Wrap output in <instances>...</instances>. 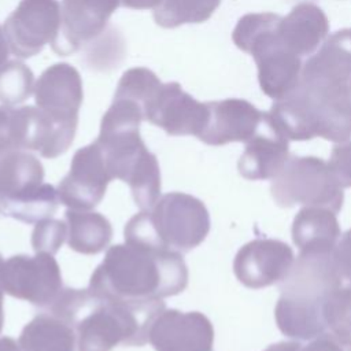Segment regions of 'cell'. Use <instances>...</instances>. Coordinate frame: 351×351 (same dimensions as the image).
Here are the masks:
<instances>
[{"instance_id": "cell-1", "label": "cell", "mask_w": 351, "mask_h": 351, "mask_svg": "<svg viewBox=\"0 0 351 351\" xmlns=\"http://www.w3.org/2000/svg\"><path fill=\"white\" fill-rule=\"evenodd\" d=\"M165 308L162 299H110L89 288H63L51 306L52 314L75 330L77 351H111L119 344L141 347L148 341L154 319Z\"/></svg>"}, {"instance_id": "cell-2", "label": "cell", "mask_w": 351, "mask_h": 351, "mask_svg": "<svg viewBox=\"0 0 351 351\" xmlns=\"http://www.w3.org/2000/svg\"><path fill=\"white\" fill-rule=\"evenodd\" d=\"M188 267L178 251L137 243L111 245L90 276L89 289L119 300H156L181 293Z\"/></svg>"}, {"instance_id": "cell-3", "label": "cell", "mask_w": 351, "mask_h": 351, "mask_svg": "<svg viewBox=\"0 0 351 351\" xmlns=\"http://www.w3.org/2000/svg\"><path fill=\"white\" fill-rule=\"evenodd\" d=\"M143 119V106L136 99L114 93L95 141L104 155L112 178L122 180L130 186L140 210H149L160 197L162 184L158 159L140 136Z\"/></svg>"}, {"instance_id": "cell-4", "label": "cell", "mask_w": 351, "mask_h": 351, "mask_svg": "<svg viewBox=\"0 0 351 351\" xmlns=\"http://www.w3.org/2000/svg\"><path fill=\"white\" fill-rule=\"evenodd\" d=\"M341 280L333 254L299 252L287 277L278 282L281 295L274 308L278 329L299 341L325 332L324 303L341 287Z\"/></svg>"}, {"instance_id": "cell-5", "label": "cell", "mask_w": 351, "mask_h": 351, "mask_svg": "<svg viewBox=\"0 0 351 351\" xmlns=\"http://www.w3.org/2000/svg\"><path fill=\"white\" fill-rule=\"evenodd\" d=\"M278 130L295 141L322 137L343 143L351 137V90H333L299 82L270 107Z\"/></svg>"}, {"instance_id": "cell-6", "label": "cell", "mask_w": 351, "mask_h": 351, "mask_svg": "<svg viewBox=\"0 0 351 351\" xmlns=\"http://www.w3.org/2000/svg\"><path fill=\"white\" fill-rule=\"evenodd\" d=\"M210 232V214L204 203L184 192L160 196L149 210H141L125 225V241L148 247L189 252Z\"/></svg>"}, {"instance_id": "cell-7", "label": "cell", "mask_w": 351, "mask_h": 351, "mask_svg": "<svg viewBox=\"0 0 351 351\" xmlns=\"http://www.w3.org/2000/svg\"><path fill=\"white\" fill-rule=\"evenodd\" d=\"M281 16L273 12L245 14L233 29L234 45L252 56L262 92L280 100L296 88L302 58L287 48L280 36Z\"/></svg>"}, {"instance_id": "cell-8", "label": "cell", "mask_w": 351, "mask_h": 351, "mask_svg": "<svg viewBox=\"0 0 351 351\" xmlns=\"http://www.w3.org/2000/svg\"><path fill=\"white\" fill-rule=\"evenodd\" d=\"M271 197L280 207L317 206L339 213L343 189L335 181L328 163L317 156H289L270 185Z\"/></svg>"}, {"instance_id": "cell-9", "label": "cell", "mask_w": 351, "mask_h": 351, "mask_svg": "<svg viewBox=\"0 0 351 351\" xmlns=\"http://www.w3.org/2000/svg\"><path fill=\"white\" fill-rule=\"evenodd\" d=\"M7 295L34 306H52L63 289L60 267L52 254H19L4 262L1 276Z\"/></svg>"}, {"instance_id": "cell-10", "label": "cell", "mask_w": 351, "mask_h": 351, "mask_svg": "<svg viewBox=\"0 0 351 351\" xmlns=\"http://www.w3.org/2000/svg\"><path fill=\"white\" fill-rule=\"evenodd\" d=\"M60 22L58 0H21L4 21L3 32L10 51L16 58L27 59L56 40Z\"/></svg>"}, {"instance_id": "cell-11", "label": "cell", "mask_w": 351, "mask_h": 351, "mask_svg": "<svg viewBox=\"0 0 351 351\" xmlns=\"http://www.w3.org/2000/svg\"><path fill=\"white\" fill-rule=\"evenodd\" d=\"M144 119L170 136H199L207 121V104L186 93L178 82H159L143 101Z\"/></svg>"}, {"instance_id": "cell-12", "label": "cell", "mask_w": 351, "mask_h": 351, "mask_svg": "<svg viewBox=\"0 0 351 351\" xmlns=\"http://www.w3.org/2000/svg\"><path fill=\"white\" fill-rule=\"evenodd\" d=\"M84 90L78 70L69 63L45 69L34 84L36 107L56 126L75 134Z\"/></svg>"}, {"instance_id": "cell-13", "label": "cell", "mask_w": 351, "mask_h": 351, "mask_svg": "<svg viewBox=\"0 0 351 351\" xmlns=\"http://www.w3.org/2000/svg\"><path fill=\"white\" fill-rule=\"evenodd\" d=\"M111 180L104 155L93 141L73 155L70 170L58 185L60 203L73 210H92L103 200Z\"/></svg>"}, {"instance_id": "cell-14", "label": "cell", "mask_w": 351, "mask_h": 351, "mask_svg": "<svg viewBox=\"0 0 351 351\" xmlns=\"http://www.w3.org/2000/svg\"><path fill=\"white\" fill-rule=\"evenodd\" d=\"M121 7L119 0H62V22L53 52L67 56L104 33L110 16Z\"/></svg>"}, {"instance_id": "cell-15", "label": "cell", "mask_w": 351, "mask_h": 351, "mask_svg": "<svg viewBox=\"0 0 351 351\" xmlns=\"http://www.w3.org/2000/svg\"><path fill=\"white\" fill-rule=\"evenodd\" d=\"M293 261V251L287 243L274 239H255L237 251L233 271L244 287L261 289L281 282Z\"/></svg>"}, {"instance_id": "cell-16", "label": "cell", "mask_w": 351, "mask_h": 351, "mask_svg": "<svg viewBox=\"0 0 351 351\" xmlns=\"http://www.w3.org/2000/svg\"><path fill=\"white\" fill-rule=\"evenodd\" d=\"M148 341L155 351H211L214 328L203 313L165 308L154 319Z\"/></svg>"}, {"instance_id": "cell-17", "label": "cell", "mask_w": 351, "mask_h": 351, "mask_svg": "<svg viewBox=\"0 0 351 351\" xmlns=\"http://www.w3.org/2000/svg\"><path fill=\"white\" fill-rule=\"evenodd\" d=\"M206 104L207 121L197 138L208 145L247 143L265 118V112L244 99H225Z\"/></svg>"}, {"instance_id": "cell-18", "label": "cell", "mask_w": 351, "mask_h": 351, "mask_svg": "<svg viewBox=\"0 0 351 351\" xmlns=\"http://www.w3.org/2000/svg\"><path fill=\"white\" fill-rule=\"evenodd\" d=\"M302 82L333 89L351 85V29L335 32L302 66Z\"/></svg>"}, {"instance_id": "cell-19", "label": "cell", "mask_w": 351, "mask_h": 351, "mask_svg": "<svg viewBox=\"0 0 351 351\" xmlns=\"http://www.w3.org/2000/svg\"><path fill=\"white\" fill-rule=\"evenodd\" d=\"M288 141L265 112L258 132L245 143L237 163L239 173L247 180H273L291 156Z\"/></svg>"}, {"instance_id": "cell-20", "label": "cell", "mask_w": 351, "mask_h": 351, "mask_svg": "<svg viewBox=\"0 0 351 351\" xmlns=\"http://www.w3.org/2000/svg\"><path fill=\"white\" fill-rule=\"evenodd\" d=\"M278 30L289 51L299 58L311 56L326 40L329 21L318 5L299 3L287 16H281Z\"/></svg>"}, {"instance_id": "cell-21", "label": "cell", "mask_w": 351, "mask_h": 351, "mask_svg": "<svg viewBox=\"0 0 351 351\" xmlns=\"http://www.w3.org/2000/svg\"><path fill=\"white\" fill-rule=\"evenodd\" d=\"M340 239L336 213L325 207L304 206L292 222V240L299 252L333 254Z\"/></svg>"}, {"instance_id": "cell-22", "label": "cell", "mask_w": 351, "mask_h": 351, "mask_svg": "<svg viewBox=\"0 0 351 351\" xmlns=\"http://www.w3.org/2000/svg\"><path fill=\"white\" fill-rule=\"evenodd\" d=\"M43 181L44 167L34 155L25 149L0 155V214H4L11 202Z\"/></svg>"}, {"instance_id": "cell-23", "label": "cell", "mask_w": 351, "mask_h": 351, "mask_svg": "<svg viewBox=\"0 0 351 351\" xmlns=\"http://www.w3.org/2000/svg\"><path fill=\"white\" fill-rule=\"evenodd\" d=\"M67 244L80 254L95 255L101 252L112 239V226L100 213L90 210L67 208Z\"/></svg>"}, {"instance_id": "cell-24", "label": "cell", "mask_w": 351, "mask_h": 351, "mask_svg": "<svg viewBox=\"0 0 351 351\" xmlns=\"http://www.w3.org/2000/svg\"><path fill=\"white\" fill-rule=\"evenodd\" d=\"M23 351H74L77 335L55 314H38L29 321L18 340Z\"/></svg>"}, {"instance_id": "cell-25", "label": "cell", "mask_w": 351, "mask_h": 351, "mask_svg": "<svg viewBox=\"0 0 351 351\" xmlns=\"http://www.w3.org/2000/svg\"><path fill=\"white\" fill-rule=\"evenodd\" d=\"M60 199L58 195V189L47 182L27 191L14 202H11L4 214L14 219L26 222V223H37L40 221L52 218L59 207Z\"/></svg>"}, {"instance_id": "cell-26", "label": "cell", "mask_w": 351, "mask_h": 351, "mask_svg": "<svg viewBox=\"0 0 351 351\" xmlns=\"http://www.w3.org/2000/svg\"><path fill=\"white\" fill-rule=\"evenodd\" d=\"M221 0H162L154 8L156 25L173 29L184 23H202L210 19Z\"/></svg>"}, {"instance_id": "cell-27", "label": "cell", "mask_w": 351, "mask_h": 351, "mask_svg": "<svg viewBox=\"0 0 351 351\" xmlns=\"http://www.w3.org/2000/svg\"><path fill=\"white\" fill-rule=\"evenodd\" d=\"M34 92L33 71L19 60H10L0 66V101L4 106L23 103Z\"/></svg>"}, {"instance_id": "cell-28", "label": "cell", "mask_w": 351, "mask_h": 351, "mask_svg": "<svg viewBox=\"0 0 351 351\" xmlns=\"http://www.w3.org/2000/svg\"><path fill=\"white\" fill-rule=\"evenodd\" d=\"M29 122L30 106L19 108L0 106V155L15 149H27Z\"/></svg>"}, {"instance_id": "cell-29", "label": "cell", "mask_w": 351, "mask_h": 351, "mask_svg": "<svg viewBox=\"0 0 351 351\" xmlns=\"http://www.w3.org/2000/svg\"><path fill=\"white\" fill-rule=\"evenodd\" d=\"M322 311L329 330L351 335V285L332 292L325 300Z\"/></svg>"}, {"instance_id": "cell-30", "label": "cell", "mask_w": 351, "mask_h": 351, "mask_svg": "<svg viewBox=\"0 0 351 351\" xmlns=\"http://www.w3.org/2000/svg\"><path fill=\"white\" fill-rule=\"evenodd\" d=\"M67 237V222L48 218L36 223L32 233L34 252L56 254Z\"/></svg>"}, {"instance_id": "cell-31", "label": "cell", "mask_w": 351, "mask_h": 351, "mask_svg": "<svg viewBox=\"0 0 351 351\" xmlns=\"http://www.w3.org/2000/svg\"><path fill=\"white\" fill-rule=\"evenodd\" d=\"M328 167L341 189L351 188V140L333 145Z\"/></svg>"}, {"instance_id": "cell-32", "label": "cell", "mask_w": 351, "mask_h": 351, "mask_svg": "<svg viewBox=\"0 0 351 351\" xmlns=\"http://www.w3.org/2000/svg\"><path fill=\"white\" fill-rule=\"evenodd\" d=\"M300 351H351V335L325 330L306 346L302 344Z\"/></svg>"}, {"instance_id": "cell-33", "label": "cell", "mask_w": 351, "mask_h": 351, "mask_svg": "<svg viewBox=\"0 0 351 351\" xmlns=\"http://www.w3.org/2000/svg\"><path fill=\"white\" fill-rule=\"evenodd\" d=\"M333 261L340 276L351 281V229L339 239L333 250Z\"/></svg>"}, {"instance_id": "cell-34", "label": "cell", "mask_w": 351, "mask_h": 351, "mask_svg": "<svg viewBox=\"0 0 351 351\" xmlns=\"http://www.w3.org/2000/svg\"><path fill=\"white\" fill-rule=\"evenodd\" d=\"M162 0H121V7L133 10H147L155 8Z\"/></svg>"}, {"instance_id": "cell-35", "label": "cell", "mask_w": 351, "mask_h": 351, "mask_svg": "<svg viewBox=\"0 0 351 351\" xmlns=\"http://www.w3.org/2000/svg\"><path fill=\"white\" fill-rule=\"evenodd\" d=\"M300 347L299 341H278L269 346L265 351H300Z\"/></svg>"}, {"instance_id": "cell-36", "label": "cell", "mask_w": 351, "mask_h": 351, "mask_svg": "<svg viewBox=\"0 0 351 351\" xmlns=\"http://www.w3.org/2000/svg\"><path fill=\"white\" fill-rule=\"evenodd\" d=\"M0 351H23L19 346V343H16V340H14L10 336H3L0 337Z\"/></svg>"}, {"instance_id": "cell-37", "label": "cell", "mask_w": 351, "mask_h": 351, "mask_svg": "<svg viewBox=\"0 0 351 351\" xmlns=\"http://www.w3.org/2000/svg\"><path fill=\"white\" fill-rule=\"evenodd\" d=\"M8 52H10V47H8L7 38L4 36L3 27L0 26V66L5 63V60L8 58Z\"/></svg>"}, {"instance_id": "cell-38", "label": "cell", "mask_w": 351, "mask_h": 351, "mask_svg": "<svg viewBox=\"0 0 351 351\" xmlns=\"http://www.w3.org/2000/svg\"><path fill=\"white\" fill-rule=\"evenodd\" d=\"M3 324H4V308L3 306H0V332L3 329Z\"/></svg>"}, {"instance_id": "cell-39", "label": "cell", "mask_w": 351, "mask_h": 351, "mask_svg": "<svg viewBox=\"0 0 351 351\" xmlns=\"http://www.w3.org/2000/svg\"><path fill=\"white\" fill-rule=\"evenodd\" d=\"M350 90H351V85H350Z\"/></svg>"}]
</instances>
